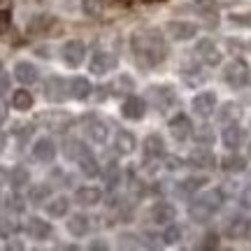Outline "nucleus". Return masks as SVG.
I'll use <instances>...</instances> for the list:
<instances>
[{
    "label": "nucleus",
    "instance_id": "1",
    "mask_svg": "<svg viewBox=\"0 0 251 251\" xmlns=\"http://www.w3.org/2000/svg\"><path fill=\"white\" fill-rule=\"evenodd\" d=\"M130 49H133L137 63L144 68H153L168 56V45H165L161 33H156V30L135 33L130 37Z\"/></svg>",
    "mask_w": 251,
    "mask_h": 251
},
{
    "label": "nucleus",
    "instance_id": "2",
    "mask_svg": "<svg viewBox=\"0 0 251 251\" xmlns=\"http://www.w3.org/2000/svg\"><path fill=\"white\" fill-rule=\"evenodd\" d=\"M221 205H224V193L219 188H212V191H205L188 202V216L196 224H207L221 209Z\"/></svg>",
    "mask_w": 251,
    "mask_h": 251
},
{
    "label": "nucleus",
    "instance_id": "3",
    "mask_svg": "<svg viewBox=\"0 0 251 251\" xmlns=\"http://www.w3.org/2000/svg\"><path fill=\"white\" fill-rule=\"evenodd\" d=\"M251 75H249V65L242 58H235L224 68V81L233 89H244L249 84Z\"/></svg>",
    "mask_w": 251,
    "mask_h": 251
},
{
    "label": "nucleus",
    "instance_id": "4",
    "mask_svg": "<svg viewBox=\"0 0 251 251\" xmlns=\"http://www.w3.org/2000/svg\"><path fill=\"white\" fill-rule=\"evenodd\" d=\"M224 235L228 240H244L251 235V219L244 214H233L226 219Z\"/></svg>",
    "mask_w": 251,
    "mask_h": 251
},
{
    "label": "nucleus",
    "instance_id": "5",
    "mask_svg": "<svg viewBox=\"0 0 251 251\" xmlns=\"http://www.w3.org/2000/svg\"><path fill=\"white\" fill-rule=\"evenodd\" d=\"M191 107H193V112H196L198 117H212L216 109V93L214 91H202V93H198L196 98H193V102H191Z\"/></svg>",
    "mask_w": 251,
    "mask_h": 251
},
{
    "label": "nucleus",
    "instance_id": "6",
    "mask_svg": "<svg viewBox=\"0 0 251 251\" xmlns=\"http://www.w3.org/2000/svg\"><path fill=\"white\" fill-rule=\"evenodd\" d=\"M45 96L51 102H63L70 96V84H65L61 77H49L45 81Z\"/></svg>",
    "mask_w": 251,
    "mask_h": 251
},
{
    "label": "nucleus",
    "instance_id": "7",
    "mask_svg": "<svg viewBox=\"0 0 251 251\" xmlns=\"http://www.w3.org/2000/svg\"><path fill=\"white\" fill-rule=\"evenodd\" d=\"M196 54H198V58L205 63V65H209V68H214V65L221 63V51H219V47H216L212 40H200L196 45Z\"/></svg>",
    "mask_w": 251,
    "mask_h": 251
},
{
    "label": "nucleus",
    "instance_id": "8",
    "mask_svg": "<svg viewBox=\"0 0 251 251\" xmlns=\"http://www.w3.org/2000/svg\"><path fill=\"white\" fill-rule=\"evenodd\" d=\"M117 68V58L107 51H93L89 58V70L93 75H105V72L114 70Z\"/></svg>",
    "mask_w": 251,
    "mask_h": 251
},
{
    "label": "nucleus",
    "instance_id": "9",
    "mask_svg": "<svg viewBox=\"0 0 251 251\" xmlns=\"http://www.w3.org/2000/svg\"><path fill=\"white\" fill-rule=\"evenodd\" d=\"M221 142H224V147L228 151H237V149L242 147L244 130L237 126V121H235V124H226V128L221 130Z\"/></svg>",
    "mask_w": 251,
    "mask_h": 251
},
{
    "label": "nucleus",
    "instance_id": "10",
    "mask_svg": "<svg viewBox=\"0 0 251 251\" xmlns=\"http://www.w3.org/2000/svg\"><path fill=\"white\" fill-rule=\"evenodd\" d=\"M165 33L172 37V40H191V37H196L198 33V26L196 24H191V21H170L168 26H165Z\"/></svg>",
    "mask_w": 251,
    "mask_h": 251
},
{
    "label": "nucleus",
    "instance_id": "11",
    "mask_svg": "<svg viewBox=\"0 0 251 251\" xmlns=\"http://www.w3.org/2000/svg\"><path fill=\"white\" fill-rule=\"evenodd\" d=\"M84 54H86V47L79 40H70V42L63 45V61L70 68H79L81 61H84Z\"/></svg>",
    "mask_w": 251,
    "mask_h": 251
},
{
    "label": "nucleus",
    "instance_id": "12",
    "mask_svg": "<svg viewBox=\"0 0 251 251\" xmlns=\"http://www.w3.org/2000/svg\"><path fill=\"white\" fill-rule=\"evenodd\" d=\"M168 128H170V135L177 140V142L188 140V135L193 133V124H191V119H188L186 114H177V117H172L170 124H168Z\"/></svg>",
    "mask_w": 251,
    "mask_h": 251
},
{
    "label": "nucleus",
    "instance_id": "13",
    "mask_svg": "<svg viewBox=\"0 0 251 251\" xmlns=\"http://www.w3.org/2000/svg\"><path fill=\"white\" fill-rule=\"evenodd\" d=\"M40 121L45 124V128L56 130V133H63V130H68L72 126V117L65 114V112H49V114H42Z\"/></svg>",
    "mask_w": 251,
    "mask_h": 251
},
{
    "label": "nucleus",
    "instance_id": "14",
    "mask_svg": "<svg viewBox=\"0 0 251 251\" xmlns=\"http://www.w3.org/2000/svg\"><path fill=\"white\" fill-rule=\"evenodd\" d=\"M188 163L193 165V168H198V170H212V168H216V156L209 149H193V151L188 153Z\"/></svg>",
    "mask_w": 251,
    "mask_h": 251
},
{
    "label": "nucleus",
    "instance_id": "15",
    "mask_svg": "<svg viewBox=\"0 0 251 251\" xmlns=\"http://www.w3.org/2000/svg\"><path fill=\"white\" fill-rule=\"evenodd\" d=\"M144 112H147V102L142 98H137V96L126 98L124 105H121V114L126 119H130V121H140L144 117Z\"/></svg>",
    "mask_w": 251,
    "mask_h": 251
},
{
    "label": "nucleus",
    "instance_id": "16",
    "mask_svg": "<svg viewBox=\"0 0 251 251\" xmlns=\"http://www.w3.org/2000/svg\"><path fill=\"white\" fill-rule=\"evenodd\" d=\"M175 216H177V209L172 202H156L151 207V221L158 226H168L175 221Z\"/></svg>",
    "mask_w": 251,
    "mask_h": 251
},
{
    "label": "nucleus",
    "instance_id": "17",
    "mask_svg": "<svg viewBox=\"0 0 251 251\" xmlns=\"http://www.w3.org/2000/svg\"><path fill=\"white\" fill-rule=\"evenodd\" d=\"M149 100H151L158 109H165L175 102V91H172L170 86H151V89H149Z\"/></svg>",
    "mask_w": 251,
    "mask_h": 251
},
{
    "label": "nucleus",
    "instance_id": "18",
    "mask_svg": "<svg viewBox=\"0 0 251 251\" xmlns=\"http://www.w3.org/2000/svg\"><path fill=\"white\" fill-rule=\"evenodd\" d=\"M33 156H35L37 161H42V163L54 161L56 144L51 142V137H40V140H35V144H33Z\"/></svg>",
    "mask_w": 251,
    "mask_h": 251
},
{
    "label": "nucleus",
    "instance_id": "19",
    "mask_svg": "<svg viewBox=\"0 0 251 251\" xmlns=\"http://www.w3.org/2000/svg\"><path fill=\"white\" fill-rule=\"evenodd\" d=\"M100 198H102V191L96 186H81L77 188V193H75V202L81 207H93L100 202Z\"/></svg>",
    "mask_w": 251,
    "mask_h": 251
},
{
    "label": "nucleus",
    "instance_id": "20",
    "mask_svg": "<svg viewBox=\"0 0 251 251\" xmlns=\"http://www.w3.org/2000/svg\"><path fill=\"white\" fill-rule=\"evenodd\" d=\"M14 77H17L21 84H35L37 81V68L33 65V63H26V61H21V63H17V68H14Z\"/></svg>",
    "mask_w": 251,
    "mask_h": 251
},
{
    "label": "nucleus",
    "instance_id": "21",
    "mask_svg": "<svg viewBox=\"0 0 251 251\" xmlns=\"http://www.w3.org/2000/svg\"><path fill=\"white\" fill-rule=\"evenodd\" d=\"M26 233L30 235L33 240H47V237L51 235V226L47 224V221H42V219L33 216V219L28 221V226H26Z\"/></svg>",
    "mask_w": 251,
    "mask_h": 251
},
{
    "label": "nucleus",
    "instance_id": "22",
    "mask_svg": "<svg viewBox=\"0 0 251 251\" xmlns=\"http://www.w3.org/2000/svg\"><path fill=\"white\" fill-rule=\"evenodd\" d=\"M93 93V84L86 77H75L70 81V96L77 100H86Z\"/></svg>",
    "mask_w": 251,
    "mask_h": 251
},
{
    "label": "nucleus",
    "instance_id": "23",
    "mask_svg": "<svg viewBox=\"0 0 251 251\" xmlns=\"http://www.w3.org/2000/svg\"><path fill=\"white\" fill-rule=\"evenodd\" d=\"M165 153V142H163L161 135H149L144 140V156L147 158H161Z\"/></svg>",
    "mask_w": 251,
    "mask_h": 251
},
{
    "label": "nucleus",
    "instance_id": "24",
    "mask_svg": "<svg viewBox=\"0 0 251 251\" xmlns=\"http://www.w3.org/2000/svg\"><path fill=\"white\" fill-rule=\"evenodd\" d=\"M89 216H84V214H72L70 216V221H68V233L75 235V237H84V235L89 233Z\"/></svg>",
    "mask_w": 251,
    "mask_h": 251
},
{
    "label": "nucleus",
    "instance_id": "25",
    "mask_svg": "<svg viewBox=\"0 0 251 251\" xmlns=\"http://www.w3.org/2000/svg\"><path fill=\"white\" fill-rule=\"evenodd\" d=\"M205 184H207V177H200V175H196V177H186L184 181H179L177 193H181V196H193V193H198Z\"/></svg>",
    "mask_w": 251,
    "mask_h": 251
},
{
    "label": "nucleus",
    "instance_id": "26",
    "mask_svg": "<svg viewBox=\"0 0 251 251\" xmlns=\"http://www.w3.org/2000/svg\"><path fill=\"white\" fill-rule=\"evenodd\" d=\"M221 168L230 175H237V172H244L247 170V158L240 156V153H230V156H224L221 158Z\"/></svg>",
    "mask_w": 251,
    "mask_h": 251
},
{
    "label": "nucleus",
    "instance_id": "27",
    "mask_svg": "<svg viewBox=\"0 0 251 251\" xmlns=\"http://www.w3.org/2000/svg\"><path fill=\"white\" fill-rule=\"evenodd\" d=\"M240 114H242L240 105H235V102H226V105H221V107H219L216 119H219L221 124H235V121L240 119Z\"/></svg>",
    "mask_w": 251,
    "mask_h": 251
},
{
    "label": "nucleus",
    "instance_id": "28",
    "mask_svg": "<svg viewBox=\"0 0 251 251\" xmlns=\"http://www.w3.org/2000/svg\"><path fill=\"white\" fill-rule=\"evenodd\" d=\"M12 107L19 109V112H28L33 107V93L26 89H17L12 93Z\"/></svg>",
    "mask_w": 251,
    "mask_h": 251
},
{
    "label": "nucleus",
    "instance_id": "29",
    "mask_svg": "<svg viewBox=\"0 0 251 251\" xmlns=\"http://www.w3.org/2000/svg\"><path fill=\"white\" fill-rule=\"evenodd\" d=\"M86 135H89V140L102 144V142H107L109 128H107V124H102V121H91V124L86 126Z\"/></svg>",
    "mask_w": 251,
    "mask_h": 251
},
{
    "label": "nucleus",
    "instance_id": "30",
    "mask_svg": "<svg viewBox=\"0 0 251 251\" xmlns=\"http://www.w3.org/2000/svg\"><path fill=\"white\" fill-rule=\"evenodd\" d=\"M114 147H117L119 153H130L135 149V135L128 133V130H117V137H114Z\"/></svg>",
    "mask_w": 251,
    "mask_h": 251
},
{
    "label": "nucleus",
    "instance_id": "31",
    "mask_svg": "<svg viewBox=\"0 0 251 251\" xmlns=\"http://www.w3.org/2000/svg\"><path fill=\"white\" fill-rule=\"evenodd\" d=\"M86 151H89V147L81 142V140H77V137H70V140L65 142V156L72 158V161H79Z\"/></svg>",
    "mask_w": 251,
    "mask_h": 251
},
{
    "label": "nucleus",
    "instance_id": "32",
    "mask_svg": "<svg viewBox=\"0 0 251 251\" xmlns=\"http://www.w3.org/2000/svg\"><path fill=\"white\" fill-rule=\"evenodd\" d=\"M68 209H70V200L68 198H54L49 205H47V214L54 216V219H61V216L68 214Z\"/></svg>",
    "mask_w": 251,
    "mask_h": 251
},
{
    "label": "nucleus",
    "instance_id": "33",
    "mask_svg": "<svg viewBox=\"0 0 251 251\" xmlns=\"http://www.w3.org/2000/svg\"><path fill=\"white\" fill-rule=\"evenodd\" d=\"M79 170L84 172V175H86V177H96V175H98L100 172V168H98V161H96V156H93V153L91 151H86L84 153V156H81L79 161Z\"/></svg>",
    "mask_w": 251,
    "mask_h": 251
},
{
    "label": "nucleus",
    "instance_id": "34",
    "mask_svg": "<svg viewBox=\"0 0 251 251\" xmlns=\"http://www.w3.org/2000/svg\"><path fill=\"white\" fill-rule=\"evenodd\" d=\"M81 12H84L86 17H93V19L102 17V12H105V0H81Z\"/></svg>",
    "mask_w": 251,
    "mask_h": 251
},
{
    "label": "nucleus",
    "instance_id": "35",
    "mask_svg": "<svg viewBox=\"0 0 251 251\" xmlns=\"http://www.w3.org/2000/svg\"><path fill=\"white\" fill-rule=\"evenodd\" d=\"M49 196H51V188L47 186V184H35V186L30 188V196L28 198H30L33 205H42Z\"/></svg>",
    "mask_w": 251,
    "mask_h": 251
},
{
    "label": "nucleus",
    "instance_id": "36",
    "mask_svg": "<svg viewBox=\"0 0 251 251\" xmlns=\"http://www.w3.org/2000/svg\"><path fill=\"white\" fill-rule=\"evenodd\" d=\"M181 228L177 224H168L165 226V230H163V235H161V240H163V244H177L181 240Z\"/></svg>",
    "mask_w": 251,
    "mask_h": 251
},
{
    "label": "nucleus",
    "instance_id": "37",
    "mask_svg": "<svg viewBox=\"0 0 251 251\" xmlns=\"http://www.w3.org/2000/svg\"><path fill=\"white\" fill-rule=\"evenodd\" d=\"M9 181H12V186H14V188L26 186L28 181H30L28 170H26V168H14V170H12V175H9Z\"/></svg>",
    "mask_w": 251,
    "mask_h": 251
},
{
    "label": "nucleus",
    "instance_id": "38",
    "mask_svg": "<svg viewBox=\"0 0 251 251\" xmlns=\"http://www.w3.org/2000/svg\"><path fill=\"white\" fill-rule=\"evenodd\" d=\"M7 207L9 209H14V212H24V198L19 196V193H12V196L7 198Z\"/></svg>",
    "mask_w": 251,
    "mask_h": 251
},
{
    "label": "nucleus",
    "instance_id": "39",
    "mask_svg": "<svg viewBox=\"0 0 251 251\" xmlns=\"http://www.w3.org/2000/svg\"><path fill=\"white\" fill-rule=\"evenodd\" d=\"M196 140L200 144H212L214 142V135H212V130H209L207 126H202V130H198L196 133Z\"/></svg>",
    "mask_w": 251,
    "mask_h": 251
},
{
    "label": "nucleus",
    "instance_id": "40",
    "mask_svg": "<svg viewBox=\"0 0 251 251\" xmlns=\"http://www.w3.org/2000/svg\"><path fill=\"white\" fill-rule=\"evenodd\" d=\"M51 24V17H47V14H40L35 21H30V30H42L45 26Z\"/></svg>",
    "mask_w": 251,
    "mask_h": 251
},
{
    "label": "nucleus",
    "instance_id": "41",
    "mask_svg": "<svg viewBox=\"0 0 251 251\" xmlns=\"http://www.w3.org/2000/svg\"><path fill=\"white\" fill-rule=\"evenodd\" d=\"M202 249H219V235L207 233L205 240H202Z\"/></svg>",
    "mask_w": 251,
    "mask_h": 251
},
{
    "label": "nucleus",
    "instance_id": "42",
    "mask_svg": "<svg viewBox=\"0 0 251 251\" xmlns=\"http://www.w3.org/2000/svg\"><path fill=\"white\" fill-rule=\"evenodd\" d=\"M119 168H117V163H109V172H105V179L109 181V184H117L119 181Z\"/></svg>",
    "mask_w": 251,
    "mask_h": 251
},
{
    "label": "nucleus",
    "instance_id": "43",
    "mask_svg": "<svg viewBox=\"0 0 251 251\" xmlns=\"http://www.w3.org/2000/svg\"><path fill=\"white\" fill-rule=\"evenodd\" d=\"M193 7H196V9H205V12H214L216 2H214V0H196V2H193Z\"/></svg>",
    "mask_w": 251,
    "mask_h": 251
},
{
    "label": "nucleus",
    "instance_id": "44",
    "mask_svg": "<svg viewBox=\"0 0 251 251\" xmlns=\"http://www.w3.org/2000/svg\"><path fill=\"white\" fill-rule=\"evenodd\" d=\"M121 240H124V242H121V247H135V249H137V247H142V242H137V235H121Z\"/></svg>",
    "mask_w": 251,
    "mask_h": 251
},
{
    "label": "nucleus",
    "instance_id": "45",
    "mask_svg": "<svg viewBox=\"0 0 251 251\" xmlns=\"http://www.w3.org/2000/svg\"><path fill=\"white\" fill-rule=\"evenodd\" d=\"M181 165H184V163H181L177 156H168V158H165V168H168V170H179Z\"/></svg>",
    "mask_w": 251,
    "mask_h": 251
},
{
    "label": "nucleus",
    "instance_id": "46",
    "mask_svg": "<svg viewBox=\"0 0 251 251\" xmlns=\"http://www.w3.org/2000/svg\"><path fill=\"white\" fill-rule=\"evenodd\" d=\"M233 24H240V26H251V14H233Z\"/></svg>",
    "mask_w": 251,
    "mask_h": 251
},
{
    "label": "nucleus",
    "instance_id": "47",
    "mask_svg": "<svg viewBox=\"0 0 251 251\" xmlns=\"http://www.w3.org/2000/svg\"><path fill=\"white\" fill-rule=\"evenodd\" d=\"M7 28H9V12L2 9V12H0V33H5Z\"/></svg>",
    "mask_w": 251,
    "mask_h": 251
},
{
    "label": "nucleus",
    "instance_id": "48",
    "mask_svg": "<svg viewBox=\"0 0 251 251\" xmlns=\"http://www.w3.org/2000/svg\"><path fill=\"white\" fill-rule=\"evenodd\" d=\"M89 249H93V251H107V242H100V240H96V242H91Z\"/></svg>",
    "mask_w": 251,
    "mask_h": 251
},
{
    "label": "nucleus",
    "instance_id": "49",
    "mask_svg": "<svg viewBox=\"0 0 251 251\" xmlns=\"http://www.w3.org/2000/svg\"><path fill=\"white\" fill-rule=\"evenodd\" d=\"M5 89H7V77L0 75V93H5Z\"/></svg>",
    "mask_w": 251,
    "mask_h": 251
},
{
    "label": "nucleus",
    "instance_id": "50",
    "mask_svg": "<svg viewBox=\"0 0 251 251\" xmlns=\"http://www.w3.org/2000/svg\"><path fill=\"white\" fill-rule=\"evenodd\" d=\"M5 142H7V140H5V133L0 130V151H2V147H5Z\"/></svg>",
    "mask_w": 251,
    "mask_h": 251
},
{
    "label": "nucleus",
    "instance_id": "51",
    "mask_svg": "<svg viewBox=\"0 0 251 251\" xmlns=\"http://www.w3.org/2000/svg\"><path fill=\"white\" fill-rule=\"evenodd\" d=\"M147 2H161V0H147Z\"/></svg>",
    "mask_w": 251,
    "mask_h": 251
},
{
    "label": "nucleus",
    "instance_id": "52",
    "mask_svg": "<svg viewBox=\"0 0 251 251\" xmlns=\"http://www.w3.org/2000/svg\"><path fill=\"white\" fill-rule=\"evenodd\" d=\"M249 153H251V147H249Z\"/></svg>",
    "mask_w": 251,
    "mask_h": 251
}]
</instances>
